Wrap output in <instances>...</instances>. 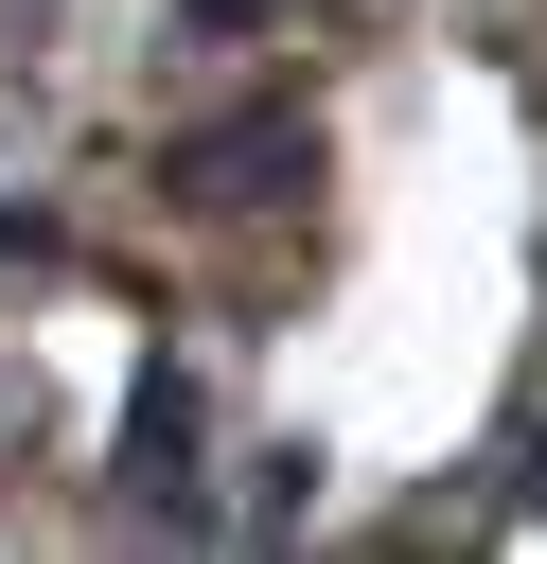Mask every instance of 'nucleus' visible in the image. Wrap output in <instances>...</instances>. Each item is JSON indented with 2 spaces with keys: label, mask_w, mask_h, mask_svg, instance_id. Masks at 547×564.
<instances>
[{
  "label": "nucleus",
  "mask_w": 547,
  "mask_h": 564,
  "mask_svg": "<svg viewBox=\"0 0 547 564\" xmlns=\"http://www.w3.org/2000/svg\"><path fill=\"white\" fill-rule=\"evenodd\" d=\"M318 176V106H229V123H176L159 141V194L176 212H265Z\"/></svg>",
  "instance_id": "nucleus-1"
},
{
  "label": "nucleus",
  "mask_w": 547,
  "mask_h": 564,
  "mask_svg": "<svg viewBox=\"0 0 547 564\" xmlns=\"http://www.w3.org/2000/svg\"><path fill=\"white\" fill-rule=\"evenodd\" d=\"M124 494L159 529H212V494H194V388L176 370H141V405H124Z\"/></svg>",
  "instance_id": "nucleus-2"
},
{
  "label": "nucleus",
  "mask_w": 547,
  "mask_h": 564,
  "mask_svg": "<svg viewBox=\"0 0 547 564\" xmlns=\"http://www.w3.org/2000/svg\"><path fill=\"white\" fill-rule=\"evenodd\" d=\"M176 18H194V35H247V18H282V0H176Z\"/></svg>",
  "instance_id": "nucleus-3"
},
{
  "label": "nucleus",
  "mask_w": 547,
  "mask_h": 564,
  "mask_svg": "<svg viewBox=\"0 0 547 564\" xmlns=\"http://www.w3.org/2000/svg\"><path fill=\"white\" fill-rule=\"evenodd\" d=\"M529 494H547V441H529Z\"/></svg>",
  "instance_id": "nucleus-4"
}]
</instances>
